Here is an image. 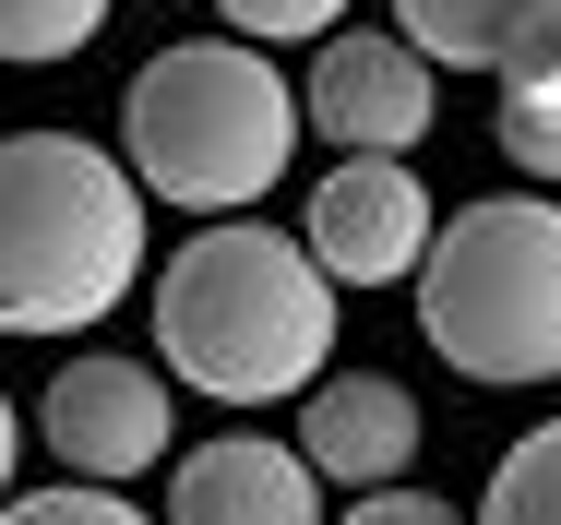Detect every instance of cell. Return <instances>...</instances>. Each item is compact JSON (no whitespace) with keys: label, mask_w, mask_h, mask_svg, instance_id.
<instances>
[{"label":"cell","mask_w":561,"mask_h":525,"mask_svg":"<svg viewBox=\"0 0 561 525\" xmlns=\"http://www.w3.org/2000/svg\"><path fill=\"white\" fill-rule=\"evenodd\" d=\"M156 358H168V383H192L216 407L311 395V370L335 358V275L311 263V239L227 215L204 239H180L156 275Z\"/></svg>","instance_id":"cell-1"},{"label":"cell","mask_w":561,"mask_h":525,"mask_svg":"<svg viewBox=\"0 0 561 525\" xmlns=\"http://www.w3.org/2000/svg\"><path fill=\"white\" fill-rule=\"evenodd\" d=\"M144 275V180L84 132L0 144V334H84Z\"/></svg>","instance_id":"cell-2"},{"label":"cell","mask_w":561,"mask_h":525,"mask_svg":"<svg viewBox=\"0 0 561 525\" xmlns=\"http://www.w3.org/2000/svg\"><path fill=\"white\" fill-rule=\"evenodd\" d=\"M119 144H131V180L156 204L239 215L299 156V84L239 36H180V48L144 60V84L119 107Z\"/></svg>","instance_id":"cell-3"},{"label":"cell","mask_w":561,"mask_h":525,"mask_svg":"<svg viewBox=\"0 0 561 525\" xmlns=\"http://www.w3.org/2000/svg\"><path fill=\"white\" fill-rule=\"evenodd\" d=\"M419 334L466 383H561V204L550 192H490L443 215L419 263Z\"/></svg>","instance_id":"cell-4"},{"label":"cell","mask_w":561,"mask_h":525,"mask_svg":"<svg viewBox=\"0 0 561 525\" xmlns=\"http://www.w3.org/2000/svg\"><path fill=\"white\" fill-rule=\"evenodd\" d=\"M431 239H443V215L407 156H335L311 180V263L335 287H407L431 263Z\"/></svg>","instance_id":"cell-5"},{"label":"cell","mask_w":561,"mask_h":525,"mask_svg":"<svg viewBox=\"0 0 561 525\" xmlns=\"http://www.w3.org/2000/svg\"><path fill=\"white\" fill-rule=\"evenodd\" d=\"M36 430H48V454L84 478V490H119V478H144V466H168V370H144V358H60L48 370V407H36Z\"/></svg>","instance_id":"cell-6"},{"label":"cell","mask_w":561,"mask_h":525,"mask_svg":"<svg viewBox=\"0 0 561 525\" xmlns=\"http://www.w3.org/2000/svg\"><path fill=\"white\" fill-rule=\"evenodd\" d=\"M311 132L346 144V156H419L431 144V60L407 48V36H323V60H311Z\"/></svg>","instance_id":"cell-7"},{"label":"cell","mask_w":561,"mask_h":525,"mask_svg":"<svg viewBox=\"0 0 561 525\" xmlns=\"http://www.w3.org/2000/svg\"><path fill=\"white\" fill-rule=\"evenodd\" d=\"M311 514H323V478L299 442L227 430V442L168 466V525H311Z\"/></svg>","instance_id":"cell-8"},{"label":"cell","mask_w":561,"mask_h":525,"mask_svg":"<svg viewBox=\"0 0 561 525\" xmlns=\"http://www.w3.org/2000/svg\"><path fill=\"white\" fill-rule=\"evenodd\" d=\"M299 454H311V478H335V490H394L407 466H419V407H407V383H382V370H335V383H311V419H299Z\"/></svg>","instance_id":"cell-9"},{"label":"cell","mask_w":561,"mask_h":525,"mask_svg":"<svg viewBox=\"0 0 561 525\" xmlns=\"http://www.w3.org/2000/svg\"><path fill=\"white\" fill-rule=\"evenodd\" d=\"M550 12L561 0H394V36L419 60H443V72H502Z\"/></svg>","instance_id":"cell-10"},{"label":"cell","mask_w":561,"mask_h":525,"mask_svg":"<svg viewBox=\"0 0 561 525\" xmlns=\"http://www.w3.org/2000/svg\"><path fill=\"white\" fill-rule=\"evenodd\" d=\"M490 119H502V156H514L526 180H561V12L502 60V107H490Z\"/></svg>","instance_id":"cell-11"},{"label":"cell","mask_w":561,"mask_h":525,"mask_svg":"<svg viewBox=\"0 0 561 525\" xmlns=\"http://www.w3.org/2000/svg\"><path fill=\"white\" fill-rule=\"evenodd\" d=\"M478 525H561V419H538L502 466H490V502Z\"/></svg>","instance_id":"cell-12"},{"label":"cell","mask_w":561,"mask_h":525,"mask_svg":"<svg viewBox=\"0 0 561 525\" xmlns=\"http://www.w3.org/2000/svg\"><path fill=\"white\" fill-rule=\"evenodd\" d=\"M108 24V0H0V60H72Z\"/></svg>","instance_id":"cell-13"},{"label":"cell","mask_w":561,"mask_h":525,"mask_svg":"<svg viewBox=\"0 0 561 525\" xmlns=\"http://www.w3.org/2000/svg\"><path fill=\"white\" fill-rule=\"evenodd\" d=\"M227 24H239V48H287V36H335L346 0H216Z\"/></svg>","instance_id":"cell-14"},{"label":"cell","mask_w":561,"mask_h":525,"mask_svg":"<svg viewBox=\"0 0 561 525\" xmlns=\"http://www.w3.org/2000/svg\"><path fill=\"white\" fill-rule=\"evenodd\" d=\"M0 525H144V514H131L119 490H84V478H72V490H24V502H0Z\"/></svg>","instance_id":"cell-15"},{"label":"cell","mask_w":561,"mask_h":525,"mask_svg":"<svg viewBox=\"0 0 561 525\" xmlns=\"http://www.w3.org/2000/svg\"><path fill=\"white\" fill-rule=\"evenodd\" d=\"M346 525H466V514H454V502H431V490H370Z\"/></svg>","instance_id":"cell-16"},{"label":"cell","mask_w":561,"mask_h":525,"mask_svg":"<svg viewBox=\"0 0 561 525\" xmlns=\"http://www.w3.org/2000/svg\"><path fill=\"white\" fill-rule=\"evenodd\" d=\"M12 454H24V419H12V395H0V502H12Z\"/></svg>","instance_id":"cell-17"}]
</instances>
